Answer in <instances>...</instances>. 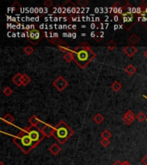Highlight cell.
I'll return each mask as SVG.
<instances>
[{
	"mask_svg": "<svg viewBox=\"0 0 147 165\" xmlns=\"http://www.w3.org/2000/svg\"><path fill=\"white\" fill-rule=\"evenodd\" d=\"M31 137L32 140L34 141V143L36 144V146L40 144V143L42 141V139L44 138V135L41 133V131H39L36 128V127H34V126H30L29 127L24 128Z\"/></svg>",
	"mask_w": 147,
	"mask_h": 165,
	"instance_id": "cell-6",
	"label": "cell"
},
{
	"mask_svg": "<svg viewBox=\"0 0 147 165\" xmlns=\"http://www.w3.org/2000/svg\"><path fill=\"white\" fill-rule=\"evenodd\" d=\"M122 165H131V164H130L129 162H127V161H124V162L122 163Z\"/></svg>",
	"mask_w": 147,
	"mask_h": 165,
	"instance_id": "cell-36",
	"label": "cell"
},
{
	"mask_svg": "<svg viewBox=\"0 0 147 165\" xmlns=\"http://www.w3.org/2000/svg\"><path fill=\"white\" fill-rule=\"evenodd\" d=\"M121 88H122V85L119 81H114L111 84V89L114 92H119L120 90H121Z\"/></svg>",
	"mask_w": 147,
	"mask_h": 165,
	"instance_id": "cell-17",
	"label": "cell"
},
{
	"mask_svg": "<svg viewBox=\"0 0 147 165\" xmlns=\"http://www.w3.org/2000/svg\"><path fill=\"white\" fill-rule=\"evenodd\" d=\"M49 151L51 152L53 156H57V155H59V153H60V151H61V147L57 144H52L51 146L49 147Z\"/></svg>",
	"mask_w": 147,
	"mask_h": 165,
	"instance_id": "cell-13",
	"label": "cell"
},
{
	"mask_svg": "<svg viewBox=\"0 0 147 165\" xmlns=\"http://www.w3.org/2000/svg\"><path fill=\"white\" fill-rule=\"evenodd\" d=\"M72 53L73 54L74 62H76V64L81 69H84L96 58V53L91 50L90 46L86 42L76 46L72 50Z\"/></svg>",
	"mask_w": 147,
	"mask_h": 165,
	"instance_id": "cell-1",
	"label": "cell"
},
{
	"mask_svg": "<svg viewBox=\"0 0 147 165\" xmlns=\"http://www.w3.org/2000/svg\"><path fill=\"white\" fill-rule=\"evenodd\" d=\"M53 4V2L52 0H46L44 2V5L46 7H52Z\"/></svg>",
	"mask_w": 147,
	"mask_h": 165,
	"instance_id": "cell-32",
	"label": "cell"
},
{
	"mask_svg": "<svg viewBox=\"0 0 147 165\" xmlns=\"http://www.w3.org/2000/svg\"><path fill=\"white\" fill-rule=\"evenodd\" d=\"M88 4V0H78V5L79 7H86Z\"/></svg>",
	"mask_w": 147,
	"mask_h": 165,
	"instance_id": "cell-29",
	"label": "cell"
},
{
	"mask_svg": "<svg viewBox=\"0 0 147 165\" xmlns=\"http://www.w3.org/2000/svg\"><path fill=\"white\" fill-rule=\"evenodd\" d=\"M126 11V5H123L120 2H115L111 7V13L114 16L121 15Z\"/></svg>",
	"mask_w": 147,
	"mask_h": 165,
	"instance_id": "cell-9",
	"label": "cell"
},
{
	"mask_svg": "<svg viewBox=\"0 0 147 165\" xmlns=\"http://www.w3.org/2000/svg\"><path fill=\"white\" fill-rule=\"evenodd\" d=\"M135 118H136V116H135V114L133 113V112H132L131 110H127V111L125 113V114L123 115L122 120H123V122L125 123L126 125L129 126V125H131L132 122L134 121Z\"/></svg>",
	"mask_w": 147,
	"mask_h": 165,
	"instance_id": "cell-10",
	"label": "cell"
},
{
	"mask_svg": "<svg viewBox=\"0 0 147 165\" xmlns=\"http://www.w3.org/2000/svg\"><path fill=\"white\" fill-rule=\"evenodd\" d=\"M136 119L139 120L140 122H143L146 120V115L143 112H140L137 115H136Z\"/></svg>",
	"mask_w": 147,
	"mask_h": 165,
	"instance_id": "cell-25",
	"label": "cell"
},
{
	"mask_svg": "<svg viewBox=\"0 0 147 165\" xmlns=\"http://www.w3.org/2000/svg\"><path fill=\"white\" fill-rule=\"evenodd\" d=\"M93 120L96 122L97 125H99L104 120V117H103V114H101V113H96V115L93 117Z\"/></svg>",
	"mask_w": 147,
	"mask_h": 165,
	"instance_id": "cell-19",
	"label": "cell"
},
{
	"mask_svg": "<svg viewBox=\"0 0 147 165\" xmlns=\"http://www.w3.org/2000/svg\"><path fill=\"white\" fill-rule=\"evenodd\" d=\"M34 51H35V49H34L33 46H25V47L23 48V52L26 53L27 55L32 54V53H34Z\"/></svg>",
	"mask_w": 147,
	"mask_h": 165,
	"instance_id": "cell-26",
	"label": "cell"
},
{
	"mask_svg": "<svg viewBox=\"0 0 147 165\" xmlns=\"http://www.w3.org/2000/svg\"><path fill=\"white\" fill-rule=\"evenodd\" d=\"M40 120H41L37 117L36 115H32V116L30 118V120H29V122H30V126H34V127H35Z\"/></svg>",
	"mask_w": 147,
	"mask_h": 165,
	"instance_id": "cell-21",
	"label": "cell"
},
{
	"mask_svg": "<svg viewBox=\"0 0 147 165\" xmlns=\"http://www.w3.org/2000/svg\"><path fill=\"white\" fill-rule=\"evenodd\" d=\"M116 46H117L116 43H115L113 40L109 41L108 42V44H107V47H108V49H109V51H113V50H114V48H115Z\"/></svg>",
	"mask_w": 147,
	"mask_h": 165,
	"instance_id": "cell-24",
	"label": "cell"
},
{
	"mask_svg": "<svg viewBox=\"0 0 147 165\" xmlns=\"http://www.w3.org/2000/svg\"><path fill=\"white\" fill-rule=\"evenodd\" d=\"M101 137H102L103 138L109 139L111 137H112V133H111L110 132H109L108 129H106V130H104L103 133H101Z\"/></svg>",
	"mask_w": 147,
	"mask_h": 165,
	"instance_id": "cell-23",
	"label": "cell"
},
{
	"mask_svg": "<svg viewBox=\"0 0 147 165\" xmlns=\"http://www.w3.org/2000/svg\"><path fill=\"white\" fill-rule=\"evenodd\" d=\"M0 165H5V164H4L3 162H0Z\"/></svg>",
	"mask_w": 147,
	"mask_h": 165,
	"instance_id": "cell-38",
	"label": "cell"
},
{
	"mask_svg": "<svg viewBox=\"0 0 147 165\" xmlns=\"http://www.w3.org/2000/svg\"><path fill=\"white\" fill-rule=\"evenodd\" d=\"M113 165H122V163H121L120 161H119V160H118V161H115Z\"/></svg>",
	"mask_w": 147,
	"mask_h": 165,
	"instance_id": "cell-35",
	"label": "cell"
},
{
	"mask_svg": "<svg viewBox=\"0 0 147 165\" xmlns=\"http://www.w3.org/2000/svg\"><path fill=\"white\" fill-rule=\"evenodd\" d=\"M144 56H145V57L147 59V49L145 51V53H144Z\"/></svg>",
	"mask_w": 147,
	"mask_h": 165,
	"instance_id": "cell-37",
	"label": "cell"
},
{
	"mask_svg": "<svg viewBox=\"0 0 147 165\" xmlns=\"http://www.w3.org/2000/svg\"><path fill=\"white\" fill-rule=\"evenodd\" d=\"M101 144L103 145L104 148H107L109 144H110V142H109V139H106V138H102L101 140Z\"/></svg>",
	"mask_w": 147,
	"mask_h": 165,
	"instance_id": "cell-31",
	"label": "cell"
},
{
	"mask_svg": "<svg viewBox=\"0 0 147 165\" xmlns=\"http://www.w3.org/2000/svg\"><path fill=\"white\" fill-rule=\"evenodd\" d=\"M46 125H47V123H45V122H43V121L40 120L35 127H36V128L39 130V131H41H41H42V129L46 127Z\"/></svg>",
	"mask_w": 147,
	"mask_h": 165,
	"instance_id": "cell-30",
	"label": "cell"
},
{
	"mask_svg": "<svg viewBox=\"0 0 147 165\" xmlns=\"http://www.w3.org/2000/svg\"><path fill=\"white\" fill-rule=\"evenodd\" d=\"M61 14L64 18H66L67 21H75L78 18V9L76 7V4L72 1L68 0L63 4L61 9Z\"/></svg>",
	"mask_w": 147,
	"mask_h": 165,
	"instance_id": "cell-5",
	"label": "cell"
},
{
	"mask_svg": "<svg viewBox=\"0 0 147 165\" xmlns=\"http://www.w3.org/2000/svg\"><path fill=\"white\" fill-rule=\"evenodd\" d=\"M125 71L129 76H132L136 73V71H137V69L135 68V66H134L133 65L130 64V65H128V66L126 67Z\"/></svg>",
	"mask_w": 147,
	"mask_h": 165,
	"instance_id": "cell-16",
	"label": "cell"
},
{
	"mask_svg": "<svg viewBox=\"0 0 147 165\" xmlns=\"http://www.w3.org/2000/svg\"><path fill=\"white\" fill-rule=\"evenodd\" d=\"M27 37L29 38L30 43L33 45H37L41 39L42 38V35H41V32L36 29H32L27 31Z\"/></svg>",
	"mask_w": 147,
	"mask_h": 165,
	"instance_id": "cell-7",
	"label": "cell"
},
{
	"mask_svg": "<svg viewBox=\"0 0 147 165\" xmlns=\"http://www.w3.org/2000/svg\"><path fill=\"white\" fill-rule=\"evenodd\" d=\"M11 7L12 8H18V9H20V8L22 7V5L17 2V1H16V2H14V4L11 5Z\"/></svg>",
	"mask_w": 147,
	"mask_h": 165,
	"instance_id": "cell-33",
	"label": "cell"
},
{
	"mask_svg": "<svg viewBox=\"0 0 147 165\" xmlns=\"http://www.w3.org/2000/svg\"><path fill=\"white\" fill-rule=\"evenodd\" d=\"M3 93H4V96H10L13 93V90H12V89H11L10 87H5V88L3 90Z\"/></svg>",
	"mask_w": 147,
	"mask_h": 165,
	"instance_id": "cell-28",
	"label": "cell"
},
{
	"mask_svg": "<svg viewBox=\"0 0 147 165\" xmlns=\"http://www.w3.org/2000/svg\"><path fill=\"white\" fill-rule=\"evenodd\" d=\"M64 60H66V62H68V63H71V62L74 61L73 54H72V51H70V52H68V53H65V55H64Z\"/></svg>",
	"mask_w": 147,
	"mask_h": 165,
	"instance_id": "cell-20",
	"label": "cell"
},
{
	"mask_svg": "<svg viewBox=\"0 0 147 165\" xmlns=\"http://www.w3.org/2000/svg\"><path fill=\"white\" fill-rule=\"evenodd\" d=\"M22 74H21V73H16V74L12 77V82H14L17 87H20V86H22Z\"/></svg>",
	"mask_w": 147,
	"mask_h": 165,
	"instance_id": "cell-14",
	"label": "cell"
},
{
	"mask_svg": "<svg viewBox=\"0 0 147 165\" xmlns=\"http://www.w3.org/2000/svg\"><path fill=\"white\" fill-rule=\"evenodd\" d=\"M30 82H31V78L30 77V76H28L27 74H22V85L23 86H27Z\"/></svg>",
	"mask_w": 147,
	"mask_h": 165,
	"instance_id": "cell-22",
	"label": "cell"
},
{
	"mask_svg": "<svg viewBox=\"0 0 147 165\" xmlns=\"http://www.w3.org/2000/svg\"><path fill=\"white\" fill-rule=\"evenodd\" d=\"M137 50H138L137 47H136L135 46L132 45L126 46L125 47L122 49V51H123V52L127 55V57H129V58H132V56L137 53Z\"/></svg>",
	"mask_w": 147,
	"mask_h": 165,
	"instance_id": "cell-11",
	"label": "cell"
},
{
	"mask_svg": "<svg viewBox=\"0 0 147 165\" xmlns=\"http://www.w3.org/2000/svg\"><path fill=\"white\" fill-rule=\"evenodd\" d=\"M140 20L137 15L136 8L132 6L129 2H126V11L121 15V24L126 31L132 29V27Z\"/></svg>",
	"mask_w": 147,
	"mask_h": 165,
	"instance_id": "cell-3",
	"label": "cell"
},
{
	"mask_svg": "<svg viewBox=\"0 0 147 165\" xmlns=\"http://www.w3.org/2000/svg\"><path fill=\"white\" fill-rule=\"evenodd\" d=\"M53 132H54V127L49 124H47L46 127L42 129L41 133L44 135L45 138H50L53 134Z\"/></svg>",
	"mask_w": 147,
	"mask_h": 165,
	"instance_id": "cell-12",
	"label": "cell"
},
{
	"mask_svg": "<svg viewBox=\"0 0 147 165\" xmlns=\"http://www.w3.org/2000/svg\"><path fill=\"white\" fill-rule=\"evenodd\" d=\"M3 120H4V122L8 123V124H12V123L14 122V120H15V118L13 117L12 114L7 113V114L4 115V117H3Z\"/></svg>",
	"mask_w": 147,
	"mask_h": 165,
	"instance_id": "cell-18",
	"label": "cell"
},
{
	"mask_svg": "<svg viewBox=\"0 0 147 165\" xmlns=\"http://www.w3.org/2000/svg\"><path fill=\"white\" fill-rule=\"evenodd\" d=\"M52 85H53V87H55V89L58 91H63V90H66V88H67L68 82L62 76H59L53 81Z\"/></svg>",
	"mask_w": 147,
	"mask_h": 165,
	"instance_id": "cell-8",
	"label": "cell"
},
{
	"mask_svg": "<svg viewBox=\"0 0 147 165\" xmlns=\"http://www.w3.org/2000/svg\"><path fill=\"white\" fill-rule=\"evenodd\" d=\"M73 134V131L69 127L64 121H60L59 124L54 127V132H53L52 137L59 144H63Z\"/></svg>",
	"mask_w": 147,
	"mask_h": 165,
	"instance_id": "cell-4",
	"label": "cell"
},
{
	"mask_svg": "<svg viewBox=\"0 0 147 165\" xmlns=\"http://www.w3.org/2000/svg\"><path fill=\"white\" fill-rule=\"evenodd\" d=\"M128 41L131 43V45L134 46L140 42V38L138 35H136V34H132V35L129 36V38H128Z\"/></svg>",
	"mask_w": 147,
	"mask_h": 165,
	"instance_id": "cell-15",
	"label": "cell"
},
{
	"mask_svg": "<svg viewBox=\"0 0 147 165\" xmlns=\"http://www.w3.org/2000/svg\"><path fill=\"white\" fill-rule=\"evenodd\" d=\"M103 36H104V34H103V32H98V33H96V35H92V37L94 38L97 42H100L103 38Z\"/></svg>",
	"mask_w": 147,
	"mask_h": 165,
	"instance_id": "cell-27",
	"label": "cell"
},
{
	"mask_svg": "<svg viewBox=\"0 0 147 165\" xmlns=\"http://www.w3.org/2000/svg\"><path fill=\"white\" fill-rule=\"evenodd\" d=\"M12 141L24 154H29L34 148L36 147V144L32 140L29 133L25 129L22 130L17 135L14 137Z\"/></svg>",
	"mask_w": 147,
	"mask_h": 165,
	"instance_id": "cell-2",
	"label": "cell"
},
{
	"mask_svg": "<svg viewBox=\"0 0 147 165\" xmlns=\"http://www.w3.org/2000/svg\"><path fill=\"white\" fill-rule=\"evenodd\" d=\"M141 163H142V164L143 165H147V155H146L144 158H142Z\"/></svg>",
	"mask_w": 147,
	"mask_h": 165,
	"instance_id": "cell-34",
	"label": "cell"
}]
</instances>
